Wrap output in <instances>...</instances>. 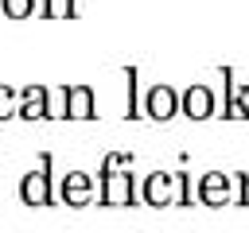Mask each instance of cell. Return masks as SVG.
<instances>
[{
    "mask_svg": "<svg viewBox=\"0 0 249 233\" xmlns=\"http://www.w3.org/2000/svg\"><path fill=\"white\" fill-rule=\"evenodd\" d=\"M144 202H152V206H167V202L187 206V202H191V194H187V175H183V171H175V175L152 171V175L144 179Z\"/></svg>",
    "mask_w": 249,
    "mask_h": 233,
    "instance_id": "obj_1",
    "label": "cell"
},
{
    "mask_svg": "<svg viewBox=\"0 0 249 233\" xmlns=\"http://www.w3.org/2000/svg\"><path fill=\"white\" fill-rule=\"evenodd\" d=\"M117 167H121V155H105V163H101V179H105L101 202L105 206H128L132 202V175L117 171Z\"/></svg>",
    "mask_w": 249,
    "mask_h": 233,
    "instance_id": "obj_2",
    "label": "cell"
},
{
    "mask_svg": "<svg viewBox=\"0 0 249 233\" xmlns=\"http://www.w3.org/2000/svg\"><path fill=\"white\" fill-rule=\"evenodd\" d=\"M179 109H183L191 120H206V116L214 113V93H210L206 85H191V89H183Z\"/></svg>",
    "mask_w": 249,
    "mask_h": 233,
    "instance_id": "obj_3",
    "label": "cell"
},
{
    "mask_svg": "<svg viewBox=\"0 0 249 233\" xmlns=\"http://www.w3.org/2000/svg\"><path fill=\"white\" fill-rule=\"evenodd\" d=\"M144 109H148V116H152V120H167V116H175L179 97H175V89H171V85H152V89H148Z\"/></svg>",
    "mask_w": 249,
    "mask_h": 233,
    "instance_id": "obj_4",
    "label": "cell"
},
{
    "mask_svg": "<svg viewBox=\"0 0 249 233\" xmlns=\"http://www.w3.org/2000/svg\"><path fill=\"white\" fill-rule=\"evenodd\" d=\"M19 198H23L27 206H47V202H51V175H47V171H31V175H23V183H19Z\"/></svg>",
    "mask_w": 249,
    "mask_h": 233,
    "instance_id": "obj_5",
    "label": "cell"
},
{
    "mask_svg": "<svg viewBox=\"0 0 249 233\" xmlns=\"http://www.w3.org/2000/svg\"><path fill=\"white\" fill-rule=\"evenodd\" d=\"M226 198H230V179H226L222 171H206V175L198 179V202H206V206H226Z\"/></svg>",
    "mask_w": 249,
    "mask_h": 233,
    "instance_id": "obj_6",
    "label": "cell"
},
{
    "mask_svg": "<svg viewBox=\"0 0 249 233\" xmlns=\"http://www.w3.org/2000/svg\"><path fill=\"white\" fill-rule=\"evenodd\" d=\"M93 198V179L86 175V171H70L66 179H62V202H70V206H86Z\"/></svg>",
    "mask_w": 249,
    "mask_h": 233,
    "instance_id": "obj_7",
    "label": "cell"
},
{
    "mask_svg": "<svg viewBox=\"0 0 249 233\" xmlns=\"http://www.w3.org/2000/svg\"><path fill=\"white\" fill-rule=\"evenodd\" d=\"M62 101H66V116H74V120L93 116V89H89V85H70V89H62Z\"/></svg>",
    "mask_w": 249,
    "mask_h": 233,
    "instance_id": "obj_8",
    "label": "cell"
},
{
    "mask_svg": "<svg viewBox=\"0 0 249 233\" xmlns=\"http://www.w3.org/2000/svg\"><path fill=\"white\" fill-rule=\"evenodd\" d=\"M19 116H23V120L51 116V105H47V89H43V85H27V89L19 93Z\"/></svg>",
    "mask_w": 249,
    "mask_h": 233,
    "instance_id": "obj_9",
    "label": "cell"
},
{
    "mask_svg": "<svg viewBox=\"0 0 249 233\" xmlns=\"http://www.w3.org/2000/svg\"><path fill=\"white\" fill-rule=\"evenodd\" d=\"M43 16H51V19H70V16H74V0H43Z\"/></svg>",
    "mask_w": 249,
    "mask_h": 233,
    "instance_id": "obj_10",
    "label": "cell"
},
{
    "mask_svg": "<svg viewBox=\"0 0 249 233\" xmlns=\"http://www.w3.org/2000/svg\"><path fill=\"white\" fill-rule=\"evenodd\" d=\"M0 4H4V16H12V19H23L35 8V0H0Z\"/></svg>",
    "mask_w": 249,
    "mask_h": 233,
    "instance_id": "obj_11",
    "label": "cell"
},
{
    "mask_svg": "<svg viewBox=\"0 0 249 233\" xmlns=\"http://www.w3.org/2000/svg\"><path fill=\"white\" fill-rule=\"evenodd\" d=\"M12 113H19V109H16V93H12L8 85H0V120H8Z\"/></svg>",
    "mask_w": 249,
    "mask_h": 233,
    "instance_id": "obj_12",
    "label": "cell"
},
{
    "mask_svg": "<svg viewBox=\"0 0 249 233\" xmlns=\"http://www.w3.org/2000/svg\"><path fill=\"white\" fill-rule=\"evenodd\" d=\"M237 186H241V206H249V171L237 175Z\"/></svg>",
    "mask_w": 249,
    "mask_h": 233,
    "instance_id": "obj_13",
    "label": "cell"
}]
</instances>
